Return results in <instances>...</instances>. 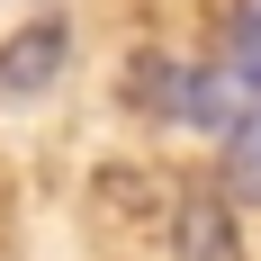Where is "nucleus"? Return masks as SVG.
I'll list each match as a JSON object with an SVG mask.
<instances>
[{
	"label": "nucleus",
	"mask_w": 261,
	"mask_h": 261,
	"mask_svg": "<svg viewBox=\"0 0 261 261\" xmlns=\"http://www.w3.org/2000/svg\"><path fill=\"white\" fill-rule=\"evenodd\" d=\"M72 63V27L63 18H27L9 45H0V99H36L54 90V72Z\"/></svg>",
	"instance_id": "nucleus-1"
},
{
	"label": "nucleus",
	"mask_w": 261,
	"mask_h": 261,
	"mask_svg": "<svg viewBox=\"0 0 261 261\" xmlns=\"http://www.w3.org/2000/svg\"><path fill=\"white\" fill-rule=\"evenodd\" d=\"M225 90L243 108H261V0H243L225 18Z\"/></svg>",
	"instance_id": "nucleus-2"
},
{
	"label": "nucleus",
	"mask_w": 261,
	"mask_h": 261,
	"mask_svg": "<svg viewBox=\"0 0 261 261\" xmlns=\"http://www.w3.org/2000/svg\"><path fill=\"white\" fill-rule=\"evenodd\" d=\"M180 261H243V252H234V225H225L216 198H198V207L180 216Z\"/></svg>",
	"instance_id": "nucleus-3"
},
{
	"label": "nucleus",
	"mask_w": 261,
	"mask_h": 261,
	"mask_svg": "<svg viewBox=\"0 0 261 261\" xmlns=\"http://www.w3.org/2000/svg\"><path fill=\"white\" fill-rule=\"evenodd\" d=\"M225 189L261 207V108H243L234 135H225Z\"/></svg>",
	"instance_id": "nucleus-4"
}]
</instances>
